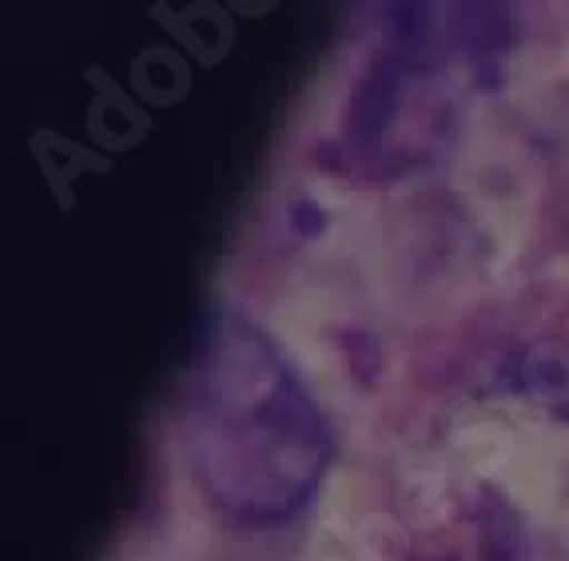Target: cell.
I'll return each instance as SVG.
<instances>
[{
  "mask_svg": "<svg viewBox=\"0 0 569 561\" xmlns=\"http://www.w3.org/2000/svg\"><path fill=\"white\" fill-rule=\"evenodd\" d=\"M188 467L239 525L291 522L331 467V430L287 354L243 311L211 314L180 394Z\"/></svg>",
  "mask_w": 569,
  "mask_h": 561,
  "instance_id": "cell-1",
  "label": "cell"
},
{
  "mask_svg": "<svg viewBox=\"0 0 569 561\" xmlns=\"http://www.w3.org/2000/svg\"><path fill=\"white\" fill-rule=\"evenodd\" d=\"M506 387L518 394H533V399H561L569 394V351L553 343L530 347L513 359Z\"/></svg>",
  "mask_w": 569,
  "mask_h": 561,
  "instance_id": "cell-2",
  "label": "cell"
}]
</instances>
